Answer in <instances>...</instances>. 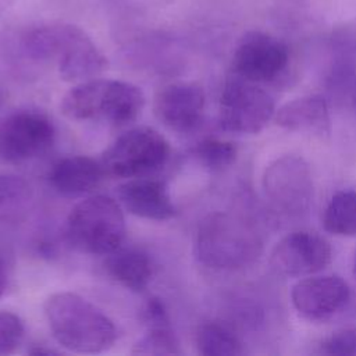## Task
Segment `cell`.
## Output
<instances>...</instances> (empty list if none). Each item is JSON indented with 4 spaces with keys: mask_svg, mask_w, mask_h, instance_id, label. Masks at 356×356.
Masks as SVG:
<instances>
[{
    "mask_svg": "<svg viewBox=\"0 0 356 356\" xmlns=\"http://www.w3.org/2000/svg\"><path fill=\"white\" fill-rule=\"evenodd\" d=\"M171 321L146 325L145 334L134 343V355H178L179 343L171 328Z\"/></svg>",
    "mask_w": 356,
    "mask_h": 356,
    "instance_id": "obj_20",
    "label": "cell"
},
{
    "mask_svg": "<svg viewBox=\"0 0 356 356\" xmlns=\"http://www.w3.org/2000/svg\"><path fill=\"white\" fill-rule=\"evenodd\" d=\"M193 154L207 170L221 171L234 164L238 149L232 142L218 138H204L195 146Z\"/></svg>",
    "mask_w": 356,
    "mask_h": 356,
    "instance_id": "obj_21",
    "label": "cell"
},
{
    "mask_svg": "<svg viewBox=\"0 0 356 356\" xmlns=\"http://www.w3.org/2000/svg\"><path fill=\"white\" fill-rule=\"evenodd\" d=\"M196 348L204 356L242 355V342L234 331L220 323H206L196 332Z\"/></svg>",
    "mask_w": 356,
    "mask_h": 356,
    "instance_id": "obj_19",
    "label": "cell"
},
{
    "mask_svg": "<svg viewBox=\"0 0 356 356\" xmlns=\"http://www.w3.org/2000/svg\"><path fill=\"white\" fill-rule=\"evenodd\" d=\"M104 175L102 161L88 156H68L53 165L49 179L60 195L78 197L96 189Z\"/></svg>",
    "mask_w": 356,
    "mask_h": 356,
    "instance_id": "obj_15",
    "label": "cell"
},
{
    "mask_svg": "<svg viewBox=\"0 0 356 356\" xmlns=\"http://www.w3.org/2000/svg\"><path fill=\"white\" fill-rule=\"evenodd\" d=\"M0 108H1V95H0Z\"/></svg>",
    "mask_w": 356,
    "mask_h": 356,
    "instance_id": "obj_29",
    "label": "cell"
},
{
    "mask_svg": "<svg viewBox=\"0 0 356 356\" xmlns=\"http://www.w3.org/2000/svg\"><path fill=\"white\" fill-rule=\"evenodd\" d=\"M22 320L6 310H0V356L14 353L24 339Z\"/></svg>",
    "mask_w": 356,
    "mask_h": 356,
    "instance_id": "obj_23",
    "label": "cell"
},
{
    "mask_svg": "<svg viewBox=\"0 0 356 356\" xmlns=\"http://www.w3.org/2000/svg\"><path fill=\"white\" fill-rule=\"evenodd\" d=\"M107 274L131 291H143L153 277V263L147 253L138 248L120 246L106 260Z\"/></svg>",
    "mask_w": 356,
    "mask_h": 356,
    "instance_id": "obj_17",
    "label": "cell"
},
{
    "mask_svg": "<svg viewBox=\"0 0 356 356\" xmlns=\"http://www.w3.org/2000/svg\"><path fill=\"white\" fill-rule=\"evenodd\" d=\"M26 192L28 186L22 179L0 174V213L7 211L22 202Z\"/></svg>",
    "mask_w": 356,
    "mask_h": 356,
    "instance_id": "obj_25",
    "label": "cell"
},
{
    "mask_svg": "<svg viewBox=\"0 0 356 356\" xmlns=\"http://www.w3.org/2000/svg\"><path fill=\"white\" fill-rule=\"evenodd\" d=\"M331 246L320 235L296 231L284 236L271 250L270 264L284 277H303L325 268L331 261Z\"/></svg>",
    "mask_w": 356,
    "mask_h": 356,
    "instance_id": "obj_11",
    "label": "cell"
},
{
    "mask_svg": "<svg viewBox=\"0 0 356 356\" xmlns=\"http://www.w3.org/2000/svg\"><path fill=\"white\" fill-rule=\"evenodd\" d=\"M195 250L207 267L234 270L252 264L263 252V241L256 228L229 213H214L197 229Z\"/></svg>",
    "mask_w": 356,
    "mask_h": 356,
    "instance_id": "obj_4",
    "label": "cell"
},
{
    "mask_svg": "<svg viewBox=\"0 0 356 356\" xmlns=\"http://www.w3.org/2000/svg\"><path fill=\"white\" fill-rule=\"evenodd\" d=\"M121 204L134 216L164 221L175 214V207L165 184L147 177L131 178L118 188Z\"/></svg>",
    "mask_w": 356,
    "mask_h": 356,
    "instance_id": "obj_14",
    "label": "cell"
},
{
    "mask_svg": "<svg viewBox=\"0 0 356 356\" xmlns=\"http://www.w3.org/2000/svg\"><path fill=\"white\" fill-rule=\"evenodd\" d=\"M350 298L348 284L338 275L309 277L296 282L291 292L296 312L313 321L327 320L339 313Z\"/></svg>",
    "mask_w": 356,
    "mask_h": 356,
    "instance_id": "obj_12",
    "label": "cell"
},
{
    "mask_svg": "<svg viewBox=\"0 0 356 356\" xmlns=\"http://www.w3.org/2000/svg\"><path fill=\"white\" fill-rule=\"evenodd\" d=\"M289 65L288 46L278 38L250 31L239 40L232 57V74L264 85L277 82Z\"/></svg>",
    "mask_w": 356,
    "mask_h": 356,
    "instance_id": "obj_10",
    "label": "cell"
},
{
    "mask_svg": "<svg viewBox=\"0 0 356 356\" xmlns=\"http://www.w3.org/2000/svg\"><path fill=\"white\" fill-rule=\"evenodd\" d=\"M321 353L335 356H356V328H342L321 342Z\"/></svg>",
    "mask_w": 356,
    "mask_h": 356,
    "instance_id": "obj_24",
    "label": "cell"
},
{
    "mask_svg": "<svg viewBox=\"0 0 356 356\" xmlns=\"http://www.w3.org/2000/svg\"><path fill=\"white\" fill-rule=\"evenodd\" d=\"M44 316L54 339L75 353H102L118 335L103 310L72 292L50 295L44 302Z\"/></svg>",
    "mask_w": 356,
    "mask_h": 356,
    "instance_id": "obj_2",
    "label": "cell"
},
{
    "mask_svg": "<svg viewBox=\"0 0 356 356\" xmlns=\"http://www.w3.org/2000/svg\"><path fill=\"white\" fill-rule=\"evenodd\" d=\"M145 106V95L125 81L92 78L78 82L61 99L63 114L74 121H104L125 125L138 118Z\"/></svg>",
    "mask_w": 356,
    "mask_h": 356,
    "instance_id": "obj_3",
    "label": "cell"
},
{
    "mask_svg": "<svg viewBox=\"0 0 356 356\" xmlns=\"http://www.w3.org/2000/svg\"><path fill=\"white\" fill-rule=\"evenodd\" d=\"M65 232L76 250L107 256L118 249L125 238L124 211L110 196H88L70 211Z\"/></svg>",
    "mask_w": 356,
    "mask_h": 356,
    "instance_id": "obj_5",
    "label": "cell"
},
{
    "mask_svg": "<svg viewBox=\"0 0 356 356\" xmlns=\"http://www.w3.org/2000/svg\"><path fill=\"white\" fill-rule=\"evenodd\" d=\"M331 96L356 114V68L352 65H337L327 79Z\"/></svg>",
    "mask_w": 356,
    "mask_h": 356,
    "instance_id": "obj_22",
    "label": "cell"
},
{
    "mask_svg": "<svg viewBox=\"0 0 356 356\" xmlns=\"http://www.w3.org/2000/svg\"><path fill=\"white\" fill-rule=\"evenodd\" d=\"M56 138L51 120L36 110H19L0 122V160L19 164L46 153Z\"/></svg>",
    "mask_w": 356,
    "mask_h": 356,
    "instance_id": "obj_9",
    "label": "cell"
},
{
    "mask_svg": "<svg viewBox=\"0 0 356 356\" xmlns=\"http://www.w3.org/2000/svg\"><path fill=\"white\" fill-rule=\"evenodd\" d=\"M204 103V93L200 86L175 82L164 86L156 95L154 114L171 131L188 134L200 125Z\"/></svg>",
    "mask_w": 356,
    "mask_h": 356,
    "instance_id": "obj_13",
    "label": "cell"
},
{
    "mask_svg": "<svg viewBox=\"0 0 356 356\" xmlns=\"http://www.w3.org/2000/svg\"><path fill=\"white\" fill-rule=\"evenodd\" d=\"M261 184L273 207L286 216H302L313 203L310 167L299 156L285 154L275 159L266 167Z\"/></svg>",
    "mask_w": 356,
    "mask_h": 356,
    "instance_id": "obj_8",
    "label": "cell"
},
{
    "mask_svg": "<svg viewBox=\"0 0 356 356\" xmlns=\"http://www.w3.org/2000/svg\"><path fill=\"white\" fill-rule=\"evenodd\" d=\"M324 229L338 236L356 235V191L337 192L323 214Z\"/></svg>",
    "mask_w": 356,
    "mask_h": 356,
    "instance_id": "obj_18",
    "label": "cell"
},
{
    "mask_svg": "<svg viewBox=\"0 0 356 356\" xmlns=\"http://www.w3.org/2000/svg\"><path fill=\"white\" fill-rule=\"evenodd\" d=\"M275 122L288 131L313 135H328L331 131L328 104L318 95L293 99L281 106L274 114Z\"/></svg>",
    "mask_w": 356,
    "mask_h": 356,
    "instance_id": "obj_16",
    "label": "cell"
},
{
    "mask_svg": "<svg viewBox=\"0 0 356 356\" xmlns=\"http://www.w3.org/2000/svg\"><path fill=\"white\" fill-rule=\"evenodd\" d=\"M29 353L31 355H56V353H58L57 350H53V349H49V348H44L43 345H40V346H35V348H32L31 350H29Z\"/></svg>",
    "mask_w": 356,
    "mask_h": 356,
    "instance_id": "obj_27",
    "label": "cell"
},
{
    "mask_svg": "<svg viewBox=\"0 0 356 356\" xmlns=\"http://www.w3.org/2000/svg\"><path fill=\"white\" fill-rule=\"evenodd\" d=\"M25 54L36 61H54L67 82H82L99 76L107 68L104 54L75 25L51 24L35 28L22 38Z\"/></svg>",
    "mask_w": 356,
    "mask_h": 356,
    "instance_id": "obj_1",
    "label": "cell"
},
{
    "mask_svg": "<svg viewBox=\"0 0 356 356\" xmlns=\"http://www.w3.org/2000/svg\"><path fill=\"white\" fill-rule=\"evenodd\" d=\"M7 285V270H6V264L0 256V296L3 295L4 289Z\"/></svg>",
    "mask_w": 356,
    "mask_h": 356,
    "instance_id": "obj_26",
    "label": "cell"
},
{
    "mask_svg": "<svg viewBox=\"0 0 356 356\" xmlns=\"http://www.w3.org/2000/svg\"><path fill=\"white\" fill-rule=\"evenodd\" d=\"M353 273H355V277H356V260H355V266H353Z\"/></svg>",
    "mask_w": 356,
    "mask_h": 356,
    "instance_id": "obj_28",
    "label": "cell"
},
{
    "mask_svg": "<svg viewBox=\"0 0 356 356\" xmlns=\"http://www.w3.org/2000/svg\"><path fill=\"white\" fill-rule=\"evenodd\" d=\"M170 157L167 139L153 128L138 127L120 135L104 152L106 174L117 178H139L160 170Z\"/></svg>",
    "mask_w": 356,
    "mask_h": 356,
    "instance_id": "obj_6",
    "label": "cell"
},
{
    "mask_svg": "<svg viewBox=\"0 0 356 356\" xmlns=\"http://www.w3.org/2000/svg\"><path fill=\"white\" fill-rule=\"evenodd\" d=\"M275 104L260 83L231 75L220 96V127L232 134L250 135L260 132L274 118Z\"/></svg>",
    "mask_w": 356,
    "mask_h": 356,
    "instance_id": "obj_7",
    "label": "cell"
}]
</instances>
